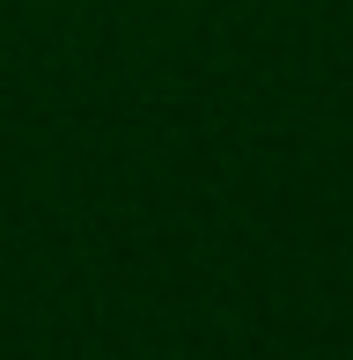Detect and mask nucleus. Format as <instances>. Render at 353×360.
Wrapping results in <instances>:
<instances>
[]
</instances>
